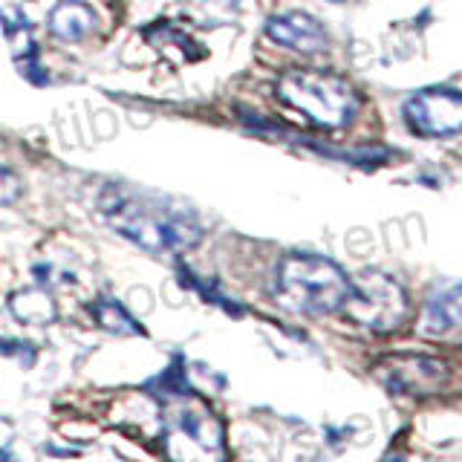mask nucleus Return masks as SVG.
I'll use <instances>...</instances> for the list:
<instances>
[{
	"mask_svg": "<svg viewBox=\"0 0 462 462\" xmlns=\"http://www.w3.org/2000/svg\"><path fill=\"white\" fill-rule=\"evenodd\" d=\"M98 214L116 235L153 254L188 252L202 240V226L188 208L127 185H107L98 197Z\"/></svg>",
	"mask_w": 462,
	"mask_h": 462,
	"instance_id": "1",
	"label": "nucleus"
},
{
	"mask_svg": "<svg viewBox=\"0 0 462 462\" xmlns=\"http://www.w3.org/2000/svg\"><path fill=\"white\" fill-rule=\"evenodd\" d=\"M350 289L344 269L321 254L292 252L274 272V300L295 315H329L341 310Z\"/></svg>",
	"mask_w": 462,
	"mask_h": 462,
	"instance_id": "2",
	"label": "nucleus"
},
{
	"mask_svg": "<svg viewBox=\"0 0 462 462\" xmlns=\"http://www.w3.org/2000/svg\"><path fill=\"white\" fill-rule=\"evenodd\" d=\"M278 98L327 130L346 127L358 113V96L353 87L324 69L283 72L278 81Z\"/></svg>",
	"mask_w": 462,
	"mask_h": 462,
	"instance_id": "3",
	"label": "nucleus"
},
{
	"mask_svg": "<svg viewBox=\"0 0 462 462\" xmlns=\"http://www.w3.org/2000/svg\"><path fill=\"white\" fill-rule=\"evenodd\" d=\"M341 307L353 324L373 332H390L408 318V295L390 274L361 272L350 281Z\"/></svg>",
	"mask_w": 462,
	"mask_h": 462,
	"instance_id": "4",
	"label": "nucleus"
},
{
	"mask_svg": "<svg viewBox=\"0 0 462 462\" xmlns=\"http://www.w3.org/2000/svg\"><path fill=\"white\" fill-rule=\"evenodd\" d=\"M404 119L419 136L462 134V93L448 87H430L404 101Z\"/></svg>",
	"mask_w": 462,
	"mask_h": 462,
	"instance_id": "5",
	"label": "nucleus"
},
{
	"mask_svg": "<svg viewBox=\"0 0 462 462\" xmlns=\"http://www.w3.org/2000/svg\"><path fill=\"white\" fill-rule=\"evenodd\" d=\"M384 384L393 393H408V396H430L445 384L448 373L445 365L428 356H393L387 358V367L382 370Z\"/></svg>",
	"mask_w": 462,
	"mask_h": 462,
	"instance_id": "6",
	"label": "nucleus"
},
{
	"mask_svg": "<svg viewBox=\"0 0 462 462\" xmlns=\"http://www.w3.org/2000/svg\"><path fill=\"white\" fill-rule=\"evenodd\" d=\"M457 329H462V283L439 281L425 300L422 318H419V332L428 338H442Z\"/></svg>",
	"mask_w": 462,
	"mask_h": 462,
	"instance_id": "7",
	"label": "nucleus"
},
{
	"mask_svg": "<svg viewBox=\"0 0 462 462\" xmlns=\"http://www.w3.org/2000/svg\"><path fill=\"white\" fill-rule=\"evenodd\" d=\"M266 35L274 43H281V47L298 50V52H321L327 47L324 26L307 12L274 14V18L266 21Z\"/></svg>",
	"mask_w": 462,
	"mask_h": 462,
	"instance_id": "8",
	"label": "nucleus"
},
{
	"mask_svg": "<svg viewBox=\"0 0 462 462\" xmlns=\"http://www.w3.org/2000/svg\"><path fill=\"white\" fill-rule=\"evenodd\" d=\"M96 29V12L84 0H61L50 12V32L61 41H81Z\"/></svg>",
	"mask_w": 462,
	"mask_h": 462,
	"instance_id": "9",
	"label": "nucleus"
},
{
	"mask_svg": "<svg viewBox=\"0 0 462 462\" xmlns=\"http://www.w3.org/2000/svg\"><path fill=\"white\" fill-rule=\"evenodd\" d=\"M177 428L188 433L194 442L206 445V448H220L223 445V425L217 419L202 411V408H180L177 411Z\"/></svg>",
	"mask_w": 462,
	"mask_h": 462,
	"instance_id": "10",
	"label": "nucleus"
},
{
	"mask_svg": "<svg viewBox=\"0 0 462 462\" xmlns=\"http://www.w3.org/2000/svg\"><path fill=\"white\" fill-rule=\"evenodd\" d=\"M96 324H101L107 332H116V336H142V324L130 315L119 300L113 298H98L90 307Z\"/></svg>",
	"mask_w": 462,
	"mask_h": 462,
	"instance_id": "11",
	"label": "nucleus"
},
{
	"mask_svg": "<svg viewBox=\"0 0 462 462\" xmlns=\"http://www.w3.org/2000/svg\"><path fill=\"white\" fill-rule=\"evenodd\" d=\"M9 310L23 324H50L55 318L52 300L43 292H38V289H26V292L12 295L9 298Z\"/></svg>",
	"mask_w": 462,
	"mask_h": 462,
	"instance_id": "12",
	"label": "nucleus"
},
{
	"mask_svg": "<svg viewBox=\"0 0 462 462\" xmlns=\"http://www.w3.org/2000/svg\"><path fill=\"white\" fill-rule=\"evenodd\" d=\"M151 387L159 390V393H168V396H182L185 390H188V384H185V370L173 365V367H168L162 375H159L156 382H151Z\"/></svg>",
	"mask_w": 462,
	"mask_h": 462,
	"instance_id": "13",
	"label": "nucleus"
},
{
	"mask_svg": "<svg viewBox=\"0 0 462 462\" xmlns=\"http://www.w3.org/2000/svg\"><path fill=\"white\" fill-rule=\"evenodd\" d=\"M14 197H18V177L12 171L0 168V206H6Z\"/></svg>",
	"mask_w": 462,
	"mask_h": 462,
	"instance_id": "14",
	"label": "nucleus"
},
{
	"mask_svg": "<svg viewBox=\"0 0 462 462\" xmlns=\"http://www.w3.org/2000/svg\"><path fill=\"white\" fill-rule=\"evenodd\" d=\"M332 4H341V0H332Z\"/></svg>",
	"mask_w": 462,
	"mask_h": 462,
	"instance_id": "15",
	"label": "nucleus"
}]
</instances>
